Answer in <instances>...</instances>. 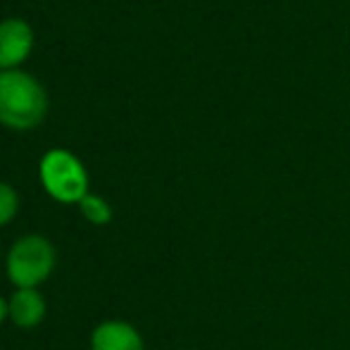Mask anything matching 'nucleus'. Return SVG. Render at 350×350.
I'll use <instances>...</instances> for the list:
<instances>
[{"mask_svg": "<svg viewBox=\"0 0 350 350\" xmlns=\"http://www.w3.org/2000/svg\"><path fill=\"white\" fill-rule=\"evenodd\" d=\"M48 115V93L33 74L0 72V124L12 131H31Z\"/></svg>", "mask_w": 350, "mask_h": 350, "instance_id": "obj_1", "label": "nucleus"}, {"mask_svg": "<svg viewBox=\"0 0 350 350\" xmlns=\"http://www.w3.org/2000/svg\"><path fill=\"white\" fill-rule=\"evenodd\" d=\"M3 265L5 277L14 288H38L55 272L57 250L48 236L31 231L12 241Z\"/></svg>", "mask_w": 350, "mask_h": 350, "instance_id": "obj_2", "label": "nucleus"}, {"mask_svg": "<svg viewBox=\"0 0 350 350\" xmlns=\"http://www.w3.org/2000/svg\"><path fill=\"white\" fill-rule=\"evenodd\" d=\"M38 179L48 196L55 203L79 205L91 193V179L74 152L65 148H53L38 162Z\"/></svg>", "mask_w": 350, "mask_h": 350, "instance_id": "obj_3", "label": "nucleus"}, {"mask_svg": "<svg viewBox=\"0 0 350 350\" xmlns=\"http://www.w3.org/2000/svg\"><path fill=\"white\" fill-rule=\"evenodd\" d=\"M33 29L19 17H10L0 22V72L22 70L33 51Z\"/></svg>", "mask_w": 350, "mask_h": 350, "instance_id": "obj_4", "label": "nucleus"}, {"mask_svg": "<svg viewBox=\"0 0 350 350\" xmlns=\"http://www.w3.org/2000/svg\"><path fill=\"white\" fill-rule=\"evenodd\" d=\"M91 350H146V338L126 319H103L88 336Z\"/></svg>", "mask_w": 350, "mask_h": 350, "instance_id": "obj_5", "label": "nucleus"}, {"mask_svg": "<svg viewBox=\"0 0 350 350\" xmlns=\"http://www.w3.org/2000/svg\"><path fill=\"white\" fill-rule=\"evenodd\" d=\"M10 322L22 332H33L48 314V303L38 288H14L8 298Z\"/></svg>", "mask_w": 350, "mask_h": 350, "instance_id": "obj_6", "label": "nucleus"}, {"mask_svg": "<svg viewBox=\"0 0 350 350\" xmlns=\"http://www.w3.org/2000/svg\"><path fill=\"white\" fill-rule=\"evenodd\" d=\"M77 208H79V212H81L83 219L93 226H107L112 221V217H115L112 205L98 193H88L86 198L77 205Z\"/></svg>", "mask_w": 350, "mask_h": 350, "instance_id": "obj_7", "label": "nucleus"}, {"mask_svg": "<svg viewBox=\"0 0 350 350\" xmlns=\"http://www.w3.org/2000/svg\"><path fill=\"white\" fill-rule=\"evenodd\" d=\"M19 212V193L12 184L0 181V229L8 226Z\"/></svg>", "mask_w": 350, "mask_h": 350, "instance_id": "obj_8", "label": "nucleus"}, {"mask_svg": "<svg viewBox=\"0 0 350 350\" xmlns=\"http://www.w3.org/2000/svg\"><path fill=\"white\" fill-rule=\"evenodd\" d=\"M10 319V305H8V298H3L0 295V324L8 322Z\"/></svg>", "mask_w": 350, "mask_h": 350, "instance_id": "obj_9", "label": "nucleus"}, {"mask_svg": "<svg viewBox=\"0 0 350 350\" xmlns=\"http://www.w3.org/2000/svg\"><path fill=\"white\" fill-rule=\"evenodd\" d=\"M0 260H3V253H0Z\"/></svg>", "mask_w": 350, "mask_h": 350, "instance_id": "obj_10", "label": "nucleus"}]
</instances>
